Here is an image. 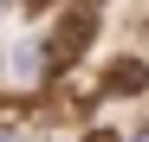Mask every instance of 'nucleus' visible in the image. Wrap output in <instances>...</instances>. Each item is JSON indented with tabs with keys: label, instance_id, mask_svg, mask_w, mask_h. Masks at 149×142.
I'll use <instances>...</instances> for the list:
<instances>
[{
	"label": "nucleus",
	"instance_id": "1",
	"mask_svg": "<svg viewBox=\"0 0 149 142\" xmlns=\"http://www.w3.org/2000/svg\"><path fill=\"white\" fill-rule=\"evenodd\" d=\"M97 39V0H71V13H58L52 39H45V58L52 65H78Z\"/></svg>",
	"mask_w": 149,
	"mask_h": 142
},
{
	"label": "nucleus",
	"instance_id": "4",
	"mask_svg": "<svg viewBox=\"0 0 149 142\" xmlns=\"http://www.w3.org/2000/svg\"><path fill=\"white\" fill-rule=\"evenodd\" d=\"M26 7H52V0H26Z\"/></svg>",
	"mask_w": 149,
	"mask_h": 142
},
{
	"label": "nucleus",
	"instance_id": "3",
	"mask_svg": "<svg viewBox=\"0 0 149 142\" xmlns=\"http://www.w3.org/2000/svg\"><path fill=\"white\" fill-rule=\"evenodd\" d=\"M13 7H19V0H0V13H13Z\"/></svg>",
	"mask_w": 149,
	"mask_h": 142
},
{
	"label": "nucleus",
	"instance_id": "5",
	"mask_svg": "<svg viewBox=\"0 0 149 142\" xmlns=\"http://www.w3.org/2000/svg\"><path fill=\"white\" fill-rule=\"evenodd\" d=\"M0 142H13V136H0Z\"/></svg>",
	"mask_w": 149,
	"mask_h": 142
},
{
	"label": "nucleus",
	"instance_id": "2",
	"mask_svg": "<svg viewBox=\"0 0 149 142\" xmlns=\"http://www.w3.org/2000/svg\"><path fill=\"white\" fill-rule=\"evenodd\" d=\"M143 84H149V65H143V58H117V65H110V90H123V97H136Z\"/></svg>",
	"mask_w": 149,
	"mask_h": 142
}]
</instances>
